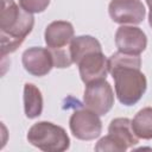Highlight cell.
<instances>
[{
	"instance_id": "6da1fadb",
	"label": "cell",
	"mask_w": 152,
	"mask_h": 152,
	"mask_svg": "<svg viewBox=\"0 0 152 152\" xmlns=\"http://www.w3.org/2000/svg\"><path fill=\"white\" fill-rule=\"evenodd\" d=\"M139 55H128L121 51L108 58L109 72L115 84V94L125 106L137 103L146 90V77L140 71Z\"/></svg>"
},
{
	"instance_id": "7a4b0ae2",
	"label": "cell",
	"mask_w": 152,
	"mask_h": 152,
	"mask_svg": "<svg viewBox=\"0 0 152 152\" xmlns=\"http://www.w3.org/2000/svg\"><path fill=\"white\" fill-rule=\"evenodd\" d=\"M34 18L32 13L19 7L13 0H1L0 40L1 56L14 52L32 31Z\"/></svg>"
},
{
	"instance_id": "3957f363",
	"label": "cell",
	"mask_w": 152,
	"mask_h": 152,
	"mask_svg": "<svg viewBox=\"0 0 152 152\" xmlns=\"http://www.w3.org/2000/svg\"><path fill=\"white\" fill-rule=\"evenodd\" d=\"M27 140L31 145L46 152H63L70 145V139L64 128L48 121L34 124L28 129Z\"/></svg>"
},
{
	"instance_id": "277c9868",
	"label": "cell",
	"mask_w": 152,
	"mask_h": 152,
	"mask_svg": "<svg viewBox=\"0 0 152 152\" xmlns=\"http://www.w3.org/2000/svg\"><path fill=\"white\" fill-rule=\"evenodd\" d=\"M83 102L86 108L90 109L97 115H104L112 109L114 104V93L106 78L87 84Z\"/></svg>"
},
{
	"instance_id": "5b68a950",
	"label": "cell",
	"mask_w": 152,
	"mask_h": 152,
	"mask_svg": "<svg viewBox=\"0 0 152 152\" xmlns=\"http://www.w3.org/2000/svg\"><path fill=\"white\" fill-rule=\"evenodd\" d=\"M69 126L74 137L81 140H93L97 138L102 131V124L99 115L88 108L74 112Z\"/></svg>"
},
{
	"instance_id": "8992f818",
	"label": "cell",
	"mask_w": 152,
	"mask_h": 152,
	"mask_svg": "<svg viewBox=\"0 0 152 152\" xmlns=\"http://www.w3.org/2000/svg\"><path fill=\"white\" fill-rule=\"evenodd\" d=\"M108 12L118 24H140L145 18V7L140 0H112Z\"/></svg>"
},
{
	"instance_id": "52a82bcc",
	"label": "cell",
	"mask_w": 152,
	"mask_h": 152,
	"mask_svg": "<svg viewBox=\"0 0 152 152\" xmlns=\"http://www.w3.org/2000/svg\"><path fill=\"white\" fill-rule=\"evenodd\" d=\"M77 65L80 69L81 80L86 84L94 81L103 80L109 72L108 59L102 53V51H94L86 55Z\"/></svg>"
},
{
	"instance_id": "ba28073f",
	"label": "cell",
	"mask_w": 152,
	"mask_h": 152,
	"mask_svg": "<svg viewBox=\"0 0 152 152\" xmlns=\"http://www.w3.org/2000/svg\"><path fill=\"white\" fill-rule=\"evenodd\" d=\"M115 44L119 51L128 55H140L147 45L146 34L134 26H120L115 33Z\"/></svg>"
},
{
	"instance_id": "9c48e42d",
	"label": "cell",
	"mask_w": 152,
	"mask_h": 152,
	"mask_svg": "<svg viewBox=\"0 0 152 152\" xmlns=\"http://www.w3.org/2000/svg\"><path fill=\"white\" fill-rule=\"evenodd\" d=\"M23 65L33 76H45L53 68L51 51L44 48H30L23 53Z\"/></svg>"
},
{
	"instance_id": "30bf717a",
	"label": "cell",
	"mask_w": 152,
	"mask_h": 152,
	"mask_svg": "<svg viewBox=\"0 0 152 152\" xmlns=\"http://www.w3.org/2000/svg\"><path fill=\"white\" fill-rule=\"evenodd\" d=\"M44 37L49 49L68 48V44L74 38V27L69 21H52L50 25H48Z\"/></svg>"
},
{
	"instance_id": "8fae6325",
	"label": "cell",
	"mask_w": 152,
	"mask_h": 152,
	"mask_svg": "<svg viewBox=\"0 0 152 152\" xmlns=\"http://www.w3.org/2000/svg\"><path fill=\"white\" fill-rule=\"evenodd\" d=\"M108 134L122 151L138 144V137L132 128V121L127 118H116L112 120L108 127Z\"/></svg>"
},
{
	"instance_id": "7c38bea8",
	"label": "cell",
	"mask_w": 152,
	"mask_h": 152,
	"mask_svg": "<svg viewBox=\"0 0 152 152\" xmlns=\"http://www.w3.org/2000/svg\"><path fill=\"white\" fill-rule=\"evenodd\" d=\"M94 51H102L99 40L91 36H78L72 38L70 42V53L72 63L78 64V62L88 53Z\"/></svg>"
},
{
	"instance_id": "4fadbf2b",
	"label": "cell",
	"mask_w": 152,
	"mask_h": 152,
	"mask_svg": "<svg viewBox=\"0 0 152 152\" xmlns=\"http://www.w3.org/2000/svg\"><path fill=\"white\" fill-rule=\"evenodd\" d=\"M24 109L28 119H34L42 114L43 97L40 90L32 83L24 86Z\"/></svg>"
},
{
	"instance_id": "5bb4252c",
	"label": "cell",
	"mask_w": 152,
	"mask_h": 152,
	"mask_svg": "<svg viewBox=\"0 0 152 152\" xmlns=\"http://www.w3.org/2000/svg\"><path fill=\"white\" fill-rule=\"evenodd\" d=\"M132 128L138 138L152 139V107L142 108L135 114Z\"/></svg>"
},
{
	"instance_id": "9a60e30c",
	"label": "cell",
	"mask_w": 152,
	"mask_h": 152,
	"mask_svg": "<svg viewBox=\"0 0 152 152\" xmlns=\"http://www.w3.org/2000/svg\"><path fill=\"white\" fill-rule=\"evenodd\" d=\"M52 55L53 59V66L56 68H68L72 63L71 53H70V46L63 48V49H49Z\"/></svg>"
},
{
	"instance_id": "2e32d148",
	"label": "cell",
	"mask_w": 152,
	"mask_h": 152,
	"mask_svg": "<svg viewBox=\"0 0 152 152\" xmlns=\"http://www.w3.org/2000/svg\"><path fill=\"white\" fill-rule=\"evenodd\" d=\"M50 0H19V5L28 13H40L46 10Z\"/></svg>"
},
{
	"instance_id": "e0dca14e",
	"label": "cell",
	"mask_w": 152,
	"mask_h": 152,
	"mask_svg": "<svg viewBox=\"0 0 152 152\" xmlns=\"http://www.w3.org/2000/svg\"><path fill=\"white\" fill-rule=\"evenodd\" d=\"M148 23H150V26L152 27V11H150V14H148Z\"/></svg>"
},
{
	"instance_id": "ac0fdd59",
	"label": "cell",
	"mask_w": 152,
	"mask_h": 152,
	"mask_svg": "<svg viewBox=\"0 0 152 152\" xmlns=\"http://www.w3.org/2000/svg\"><path fill=\"white\" fill-rule=\"evenodd\" d=\"M146 2H147V5H148V7H150V10L152 11V0H146Z\"/></svg>"
}]
</instances>
